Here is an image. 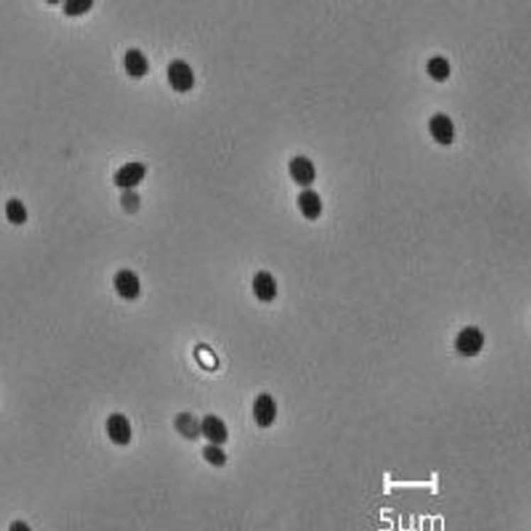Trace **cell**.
Returning <instances> with one entry per match:
<instances>
[{"label": "cell", "mask_w": 531, "mask_h": 531, "mask_svg": "<svg viewBox=\"0 0 531 531\" xmlns=\"http://www.w3.org/2000/svg\"><path fill=\"white\" fill-rule=\"evenodd\" d=\"M146 172L148 168L141 161H129L116 170L113 175V182L124 190H131L143 181Z\"/></svg>", "instance_id": "obj_4"}, {"label": "cell", "mask_w": 531, "mask_h": 531, "mask_svg": "<svg viewBox=\"0 0 531 531\" xmlns=\"http://www.w3.org/2000/svg\"><path fill=\"white\" fill-rule=\"evenodd\" d=\"M427 72L432 80L442 82L449 79L451 68H450L448 59L437 55V56H432L427 62Z\"/></svg>", "instance_id": "obj_13"}, {"label": "cell", "mask_w": 531, "mask_h": 531, "mask_svg": "<svg viewBox=\"0 0 531 531\" xmlns=\"http://www.w3.org/2000/svg\"><path fill=\"white\" fill-rule=\"evenodd\" d=\"M485 344V335L478 327L464 328L456 337L454 347L464 358L477 356Z\"/></svg>", "instance_id": "obj_2"}, {"label": "cell", "mask_w": 531, "mask_h": 531, "mask_svg": "<svg viewBox=\"0 0 531 531\" xmlns=\"http://www.w3.org/2000/svg\"><path fill=\"white\" fill-rule=\"evenodd\" d=\"M124 68L131 77H143L150 68L146 55L140 48L131 47L124 55Z\"/></svg>", "instance_id": "obj_11"}, {"label": "cell", "mask_w": 531, "mask_h": 531, "mask_svg": "<svg viewBox=\"0 0 531 531\" xmlns=\"http://www.w3.org/2000/svg\"><path fill=\"white\" fill-rule=\"evenodd\" d=\"M253 292L258 300L263 303H270L275 299L278 295V285H276L275 278L271 273L261 270L258 271L254 278H253Z\"/></svg>", "instance_id": "obj_9"}, {"label": "cell", "mask_w": 531, "mask_h": 531, "mask_svg": "<svg viewBox=\"0 0 531 531\" xmlns=\"http://www.w3.org/2000/svg\"><path fill=\"white\" fill-rule=\"evenodd\" d=\"M93 4V0H67L62 4V12L67 16H80L91 10Z\"/></svg>", "instance_id": "obj_17"}, {"label": "cell", "mask_w": 531, "mask_h": 531, "mask_svg": "<svg viewBox=\"0 0 531 531\" xmlns=\"http://www.w3.org/2000/svg\"><path fill=\"white\" fill-rule=\"evenodd\" d=\"M175 429L178 430L185 439H195L201 433V422L190 413H181L175 419Z\"/></svg>", "instance_id": "obj_14"}, {"label": "cell", "mask_w": 531, "mask_h": 531, "mask_svg": "<svg viewBox=\"0 0 531 531\" xmlns=\"http://www.w3.org/2000/svg\"><path fill=\"white\" fill-rule=\"evenodd\" d=\"M105 430L108 439L114 445L126 447L132 441L133 430L131 421L123 413H112L105 422Z\"/></svg>", "instance_id": "obj_5"}, {"label": "cell", "mask_w": 531, "mask_h": 531, "mask_svg": "<svg viewBox=\"0 0 531 531\" xmlns=\"http://www.w3.org/2000/svg\"><path fill=\"white\" fill-rule=\"evenodd\" d=\"M116 292L125 300H136L141 294V280L131 268H121L113 276Z\"/></svg>", "instance_id": "obj_6"}, {"label": "cell", "mask_w": 531, "mask_h": 531, "mask_svg": "<svg viewBox=\"0 0 531 531\" xmlns=\"http://www.w3.org/2000/svg\"><path fill=\"white\" fill-rule=\"evenodd\" d=\"M11 530H30V527L21 522H16L11 526Z\"/></svg>", "instance_id": "obj_18"}, {"label": "cell", "mask_w": 531, "mask_h": 531, "mask_svg": "<svg viewBox=\"0 0 531 531\" xmlns=\"http://www.w3.org/2000/svg\"><path fill=\"white\" fill-rule=\"evenodd\" d=\"M428 128H429L432 138L441 146H449L454 143L456 128L448 114L445 113L433 114L430 117Z\"/></svg>", "instance_id": "obj_7"}, {"label": "cell", "mask_w": 531, "mask_h": 531, "mask_svg": "<svg viewBox=\"0 0 531 531\" xmlns=\"http://www.w3.org/2000/svg\"><path fill=\"white\" fill-rule=\"evenodd\" d=\"M291 180L300 187L308 189L317 180V168L306 155H295L288 163Z\"/></svg>", "instance_id": "obj_3"}, {"label": "cell", "mask_w": 531, "mask_h": 531, "mask_svg": "<svg viewBox=\"0 0 531 531\" xmlns=\"http://www.w3.org/2000/svg\"><path fill=\"white\" fill-rule=\"evenodd\" d=\"M6 217L12 225H23L28 219V212L21 199L12 197L6 202Z\"/></svg>", "instance_id": "obj_15"}, {"label": "cell", "mask_w": 531, "mask_h": 531, "mask_svg": "<svg viewBox=\"0 0 531 531\" xmlns=\"http://www.w3.org/2000/svg\"><path fill=\"white\" fill-rule=\"evenodd\" d=\"M276 413L278 407L271 395L262 393L256 398L253 405V417L259 428H270L275 421Z\"/></svg>", "instance_id": "obj_8"}, {"label": "cell", "mask_w": 531, "mask_h": 531, "mask_svg": "<svg viewBox=\"0 0 531 531\" xmlns=\"http://www.w3.org/2000/svg\"><path fill=\"white\" fill-rule=\"evenodd\" d=\"M168 82L174 91L185 93L190 91L195 84V75L192 65L184 59H173L166 68Z\"/></svg>", "instance_id": "obj_1"}, {"label": "cell", "mask_w": 531, "mask_h": 531, "mask_svg": "<svg viewBox=\"0 0 531 531\" xmlns=\"http://www.w3.org/2000/svg\"><path fill=\"white\" fill-rule=\"evenodd\" d=\"M202 457L206 462H209L215 468H222L227 462V454L225 450L221 448V445H215V444L204 447L202 449Z\"/></svg>", "instance_id": "obj_16"}, {"label": "cell", "mask_w": 531, "mask_h": 531, "mask_svg": "<svg viewBox=\"0 0 531 531\" xmlns=\"http://www.w3.org/2000/svg\"><path fill=\"white\" fill-rule=\"evenodd\" d=\"M297 207L302 215L308 221H315L323 212V202L320 195L312 189H305L297 195Z\"/></svg>", "instance_id": "obj_12"}, {"label": "cell", "mask_w": 531, "mask_h": 531, "mask_svg": "<svg viewBox=\"0 0 531 531\" xmlns=\"http://www.w3.org/2000/svg\"><path fill=\"white\" fill-rule=\"evenodd\" d=\"M201 433L210 444L224 445L229 439L225 421L215 415H207L201 421Z\"/></svg>", "instance_id": "obj_10"}]
</instances>
